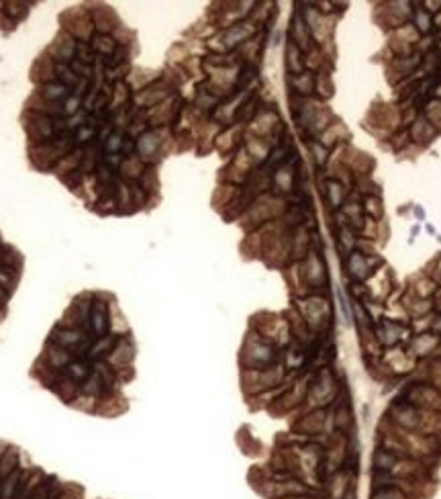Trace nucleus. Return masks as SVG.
<instances>
[{
  "mask_svg": "<svg viewBox=\"0 0 441 499\" xmlns=\"http://www.w3.org/2000/svg\"><path fill=\"white\" fill-rule=\"evenodd\" d=\"M41 92H43V96H45L47 100H55V98H59V96H65V94H68L65 86H57V84H45Z\"/></svg>",
  "mask_w": 441,
  "mask_h": 499,
  "instance_id": "2",
  "label": "nucleus"
},
{
  "mask_svg": "<svg viewBox=\"0 0 441 499\" xmlns=\"http://www.w3.org/2000/svg\"><path fill=\"white\" fill-rule=\"evenodd\" d=\"M113 307V303H110ZM110 307L100 295L78 297L55 325L41 356L43 383L65 403L90 414L113 401L119 366L127 362V342L108 334Z\"/></svg>",
  "mask_w": 441,
  "mask_h": 499,
  "instance_id": "1",
  "label": "nucleus"
}]
</instances>
